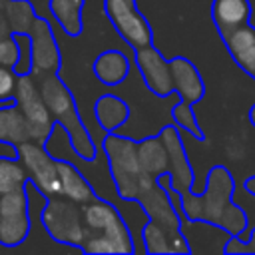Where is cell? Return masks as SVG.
Masks as SVG:
<instances>
[{"instance_id": "cell-28", "label": "cell", "mask_w": 255, "mask_h": 255, "mask_svg": "<svg viewBox=\"0 0 255 255\" xmlns=\"http://www.w3.org/2000/svg\"><path fill=\"white\" fill-rule=\"evenodd\" d=\"M225 253H255V227L249 231V235H247L245 239L233 235V237L227 241Z\"/></svg>"}, {"instance_id": "cell-4", "label": "cell", "mask_w": 255, "mask_h": 255, "mask_svg": "<svg viewBox=\"0 0 255 255\" xmlns=\"http://www.w3.org/2000/svg\"><path fill=\"white\" fill-rule=\"evenodd\" d=\"M36 80H38L40 94H42L52 118L58 124H62L64 129L68 131L74 151L84 159H94L98 153V147L94 143L92 133L84 126L80 112H78V106H76V100H74L72 92L68 90V86L64 84V80L58 76V72L46 74V76L36 78Z\"/></svg>"}, {"instance_id": "cell-12", "label": "cell", "mask_w": 255, "mask_h": 255, "mask_svg": "<svg viewBox=\"0 0 255 255\" xmlns=\"http://www.w3.org/2000/svg\"><path fill=\"white\" fill-rule=\"evenodd\" d=\"M30 40H32V76L42 78L46 74L60 72L62 56L58 48V40L54 36L52 24L44 16H36L32 28H30Z\"/></svg>"}, {"instance_id": "cell-16", "label": "cell", "mask_w": 255, "mask_h": 255, "mask_svg": "<svg viewBox=\"0 0 255 255\" xmlns=\"http://www.w3.org/2000/svg\"><path fill=\"white\" fill-rule=\"evenodd\" d=\"M211 20L219 36H227L235 28L251 20V2L249 0H213L211 2Z\"/></svg>"}, {"instance_id": "cell-22", "label": "cell", "mask_w": 255, "mask_h": 255, "mask_svg": "<svg viewBox=\"0 0 255 255\" xmlns=\"http://www.w3.org/2000/svg\"><path fill=\"white\" fill-rule=\"evenodd\" d=\"M86 0H50V12L58 26L68 34V36H80L84 30V20H82V10H84Z\"/></svg>"}, {"instance_id": "cell-26", "label": "cell", "mask_w": 255, "mask_h": 255, "mask_svg": "<svg viewBox=\"0 0 255 255\" xmlns=\"http://www.w3.org/2000/svg\"><path fill=\"white\" fill-rule=\"evenodd\" d=\"M12 36H14L16 44H18V50H20L18 62L14 66V72L18 76H26V74L32 72V40H30V34L14 32Z\"/></svg>"}, {"instance_id": "cell-24", "label": "cell", "mask_w": 255, "mask_h": 255, "mask_svg": "<svg viewBox=\"0 0 255 255\" xmlns=\"http://www.w3.org/2000/svg\"><path fill=\"white\" fill-rule=\"evenodd\" d=\"M6 16H8V24H10L12 34L14 32L28 34L38 14H36L30 0H10L8 8H6Z\"/></svg>"}, {"instance_id": "cell-13", "label": "cell", "mask_w": 255, "mask_h": 255, "mask_svg": "<svg viewBox=\"0 0 255 255\" xmlns=\"http://www.w3.org/2000/svg\"><path fill=\"white\" fill-rule=\"evenodd\" d=\"M159 137L167 149V157H169V181L173 185V189H177L179 193H185L189 189H193V169L189 165L183 141L179 137L177 128L173 126H165L159 131Z\"/></svg>"}, {"instance_id": "cell-11", "label": "cell", "mask_w": 255, "mask_h": 255, "mask_svg": "<svg viewBox=\"0 0 255 255\" xmlns=\"http://www.w3.org/2000/svg\"><path fill=\"white\" fill-rule=\"evenodd\" d=\"M131 50H133V62H135L147 90L159 98L171 96L175 92L171 60H165L153 44L141 46V48H131Z\"/></svg>"}, {"instance_id": "cell-8", "label": "cell", "mask_w": 255, "mask_h": 255, "mask_svg": "<svg viewBox=\"0 0 255 255\" xmlns=\"http://www.w3.org/2000/svg\"><path fill=\"white\" fill-rule=\"evenodd\" d=\"M14 98H16V104L28 122L32 139L44 143L48 139V135L52 133L56 120L52 118V114H50V110H48V106L40 94L38 80L32 74L18 76Z\"/></svg>"}, {"instance_id": "cell-3", "label": "cell", "mask_w": 255, "mask_h": 255, "mask_svg": "<svg viewBox=\"0 0 255 255\" xmlns=\"http://www.w3.org/2000/svg\"><path fill=\"white\" fill-rule=\"evenodd\" d=\"M82 217L86 227L82 253H137L126 217L110 199L96 195L82 203Z\"/></svg>"}, {"instance_id": "cell-31", "label": "cell", "mask_w": 255, "mask_h": 255, "mask_svg": "<svg viewBox=\"0 0 255 255\" xmlns=\"http://www.w3.org/2000/svg\"><path fill=\"white\" fill-rule=\"evenodd\" d=\"M243 187H245V191H247L249 195H253V197H255V175H249V177L245 179Z\"/></svg>"}, {"instance_id": "cell-32", "label": "cell", "mask_w": 255, "mask_h": 255, "mask_svg": "<svg viewBox=\"0 0 255 255\" xmlns=\"http://www.w3.org/2000/svg\"><path fill=\"white\" fill-rule=\"evenodd\" d=\"M249 122H251V124L255 126V104H253V106L249 108Z\"/></svg>"}, {"instance_id": "cell-1", "label": "cell", "mask_w": 255, "mask_h": 255, "mask_svg": "<svg viewBox=\"0 0 255 255\" xmlns=\"http://www.w3.org/2000/svg\"><path fill=\"white\" fill-rule=\"evenodd\" d=\"M157 181L165 185L173 205L179 211H183L185 217L207 219L215 225H221L231 235H243V231L247 229L249 221H247L245 211L231 201L235 183H233L231 173L223 165H213L209 169V175L205 181V191L199 195H195L193 189H189L185 193H179L177 189H173V185L169 181V173H161L157 177Z\"/></svg>"}, {"instance_id": "cell-20", "label": "cell", "mask_w": 255, "mask_h": 255, "mask_svg": "<svg viewBox=\"0 0 255 255\" xmlns=\"http://www.w3.org/2000/svg\"><path fill=\"white\" fill-rule=\"evenodd\" d=\"M28 139H32L30 128L18 104L0 108V143L16 149L18 143H24Z\"/></svg>"}, {"instance_id": "cell-17", "label": "cell", "mask_w": 255, "mask_h": 255, "mask_svg": "<svg viewBox=\"0 0 255 255\" xmlns=\"http://www.w3.org/2000/svg\"><path fill=\"white\" fill-rule=\"evenodd\" d=\"M58 173H60V187H62L64 197H68L76 203H86L92 197H96L94 185L90 183V179L82 173V169L74 161L58 159Z\"/></svg>"}, {"instance_id": "cell-25", "label": "cell", "mask_w": 255, "mask_h": 255, "mask_svg": "<svg viewBox=\"0 0 255 255\" xmlns=\"http://www.w3.org/2000/svg\"><path fill=\"white\" fill-rule=\"evenodd\" d=\"M171 118H173V122H175L183 131H187L191 137H195V139H199V141L205 137V133H203V129H201V126H199V122H197V118H195V114H193V106H191V104L179 100V102L171 108Z\"/></svg>"}, {"instance_id": "cell-15", "label": "cell", "mask_w": 255, "mask_h": 255, "mask_svg": "<svg viewBox=\"0 0 255 255\" xmlns=\"http://www.w3.org/2000/svg\"><path fill=\"white\" fill-rule=\"evenodd\" d=\"M233 62L255 80V26L249 22L221 38Z\"/></svg>"}, {"instance_id": "cell-29", "label": "cell", "mask_w": 255, "mask_h": 255, "mask_svg": "<svg viewBox=\"0 0 255 255\" xmlns=\"http://www.w3.org/2000/svg\"><path fill=\"white\" fill-rule=\"evenodd\" d=\"M16 82H18V74L14 72V68L0 66V98H14Z\"/></svg>"}, {"instance_id": "cell-14", "label": "cell", "mask_w": 255, "mask_h": 255, "mask_svg": "<svg viewBox=\"0 0 255 255\" xmlns=\"http://www.w3.org/2000/svg\"><path fill=\"white\" fill-rule=\"evenodd\" d=\"M171 74H173V88L181 102L197 104L205 96V84L201 80L199 70L195 64L183 56L171 60Z\"/></svg>"}, {"instance_id": "cell-5", "label": "cell", "mask_w": 255, "mask_h": 255, "mask_svg": "<svg viewBox=\"0 0 255 255\" xmlns=\"http://www.w3.org/2000/svg\"><path fill=\"white\" fill-rule=\"evenodd\" d=\"M102 151L106 153L110 175L116 185L120 199H139V195L155 183V177L145 173L137 157V141L124 137L116 131H106L102 141Z\"/></svg>"}, {"instance_id": "cell-27", "label": "cell", "mask_w": 255, "mask_h": 255, "mask_svg": "<svg viewBox=\"0 0 255 255\" xmlns=\"http://www.w3.org/2000/svg\"><path fill=\"white\" fill-rule=\"evenodd\" d=\"M18 56H20V50H18V44L14 40V36H2L0 38V66H8V68H14L16 62H18Z\"/></svg>"}, {"instance_id": "cell-9", "label": "cell", "mask_w": 255, "mask_h": 255, "mask_svg": "<svg viewBox=\"0 0 255 255\" xmlns=\"http://www.w3.org/2000/svg\"><path fill=\"white\" fill-rule=\"evenodd\" d=\"M30 225L26 185L0 195V249L22 245L30 235Z\"/></svg>"}, {"instance_id": "cell-21", "label": "cell", "mask_w": 255, "mask_h": 255, "mask_svg": "<svg viewBox=\"0 0 255 255\" xmlns=\"http://www.w3.org/2000/svg\"><path fill=\"white\" fill-rule=\"evenodd\" d=\"M137 157H139V163L145 169V173H149L155 179L161 173H167V169H169L167 149H165L159 133L145 137L143 141L137 143Z\"/></svg>"}, {"instance_id": "cell-19", "label": "cell", "mask_w": 255, "mask_h": 255, "mask_svg": "<svg viewBox=\"0 0 255 255\" xmlns=\"http://www.w3.org/2000/svg\"><path fill=\"white\" fill-rule=\"evenodd\" d=\"M94 114L104 131H118L129 118V106L120 96L104 94L96 100Z\"/></svg>"}, {"instance_id": "cell-10", "label": "cell", "mask_w": 255, "mask_h": 255, "mask_svg": "<svg viewBox=\"0 0 255 255\" xmlns=\"http://www.w3.org/2000/svg\"><path fill=\"white\" fill-rule=\"evenodd\" d=\"M104 10L116 32L131 48L153 44V32L145 16L137 10L135 0H104Z\"/></svg>"}, {"instance_id": "cell-7", "label": "cell", "mask_w": 255, "mask_h": 255, "mask_svg": "<svg viewBox=\"0 0 255 255\" xmlns=\"http://www.w3.org/2000/svg\"><path fill=\"white\" fill-rule=\"evenodd\" d=\"M16 157L22 161L28 179L44 193V195H62L58 159L46 149L44 143L28 139L16 145Z\"/></svg>"}, {"instance_id": "cell-2", "label": "cell", "mask_w": 255, "mask_h": 255, "mask_svg": "<svg viewBox=\"0 0 255 255\" xmlns=\"http://www.w3.org/2000/svg\"><path fill=\"white\" fill-rule=\"evenodd\" d=\"M137 201L147 215L141 229L145 253H189L181 233V211L173 205L165 185L155 179Z\"/></svg>"}, {"instance_id": "cell-6", "label": "cell", "mask_w": 255, "mask_h": 255, "mask_svg": "<svg viewBox=\"0 0 255 255\" xmlns=\"http://www.w3.org/2000/svg\"><path fill=\"white\" fill-rule=\"evenodd\" d=\"M42 225L50 239L82 251V241L86 235L82 203H76L64 195H50L42 209Z\"/></svg>"}, {"instance_id": "cell-30", "label": "cell", "mask_w": 255, "mask_h": 255, "mask_svg": "<svg viewBox=\"0 0 255 255\" xmlns=\"http://www.w3.org/2000/svg\"><path fill=\"white\" fill-rule=\"evenodd\" d=\"M10 0H0V38L2 36H10V24H8V16H6V8H8Z\"/></svg>"}, {"instance_id": "cell-18", "label": "cell", "mask_w": 255, "mask_h": 255, "mask_svg": "<svg viewBox=\"0 0 255 255\" xmlns=\"http://www.w3.org/2000/svg\"><path fill=\"white\" fill-rule=\"evenodd\" d=\"M129 58L120 50H104L94 60V74L96 78L106 86H118L122 84L129 74Z\"/></svg>"}, {"instance_id": "cell-23", "label": "cell", "mask_w": 255, "mask_h": 255, "mask_svg": "<svg viewBox=\"0 0 255 255\" xmlns=\"http://www.w3.org/2000/svg\"><path fill=\"white\" fill-rule=\"evenodd\" d=\"M28 181V173L22 161L14 155H0V195L24 187Z\"/></svg>"}]
</instances>
